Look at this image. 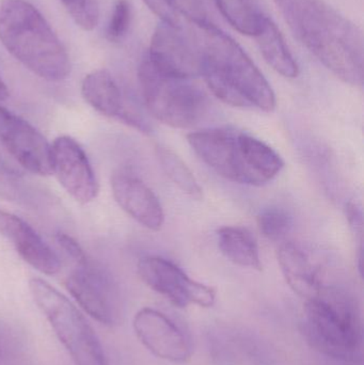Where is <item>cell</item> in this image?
Here are the masks:
<instances>
[{
  "label": "cell",
  "instance_id": "484cf974",
  "mask_svg": "<svg viewBox=\"0 0 364 365\" xmlns=\"http://www.w3.org/2000/svg\"><path fill=\"white\" fill-rule=\"evenodd\" d=\"M175 10L179 11L188 21L198 28L211 23L203 0H171Z\"/></svg>",
  "mask_w": 364,
  "mask_h": 365
},
{
  "label": "cell",
  "instance_id": "2e32d148",
  "mask_svg": "<svg viewBox=\"0 0 364 365\" xmlns=\"http://www.w3.org/2000/svg\"><path fill=\"white\" fill-rule=\"evenodd\" d=\"M0 234L13 245L19 257L34 269L48 276L60 272L61 263L55 251L29 223L16 215L0 210Z\"/></svg>",
  "mask_w": 364,
  "mask_h": 365
},
{
  "label": "cell",
  "instance_id": "83f0119b",
  "mask_svg": "<svg viewBox=\"0 0 364 365\" xmlns=\"http://www.w3.org/2000/svg\"><path fill=\"white\" fill-rule=\"evenodd\" d=\"M21 195V185L16 177L0 164V197L15 201Z\"/></svg>",
  "mask_w": 364,
  "mask_h": 365
},
{
  "label": "cell",
  "instance_id": "7402d4cb",
  "mask_svg": "<svg viewBox=\"0 0 364 365\" xmlns=\"http://www.w3.org/2000/svg\"><path fill=\"white\" fill-rule=\"evenodd\" d=\"M156 152L160 166L170 181L192 199L198 201L202 199V188L183 160L175 152L166 147H157Z\"/></svg>",
  "mask_w": 364,
  "mask_h": 365
},
{
  "label": "cell",
  "instance_id": "d4e9b609",
  "mask_svg": "<svg viewBox=\"0 0 364 365\" xmlns=\"http://www.w3.org/2000/svg\"><path fill=\"white\" fill-rule=\"evenodd\" d=\"M132 21V6L128 0H118L111 14L107 29V36L111 41H119L124 38L130 29Z\"/></svg>",
  "mask_w": 364,
  "mask_h": 365
},
{
  "label": "cell",
  "instance_id": "7c38bea8",
  "mask_svg": "<svg viewBox=\"0 0 364 365\" xmlns=\"http://www.w3.org/2000/svg\"><path fill=\"white\" fill-rule=\"evenodd\" d=\"M186 138L194 153L218 175L252 186L239 148V133L230 128H207L190 133Z\"/></svg>",
  "mask_w": 364,
  "mask_h": 365
},
{
  "label": "cell",
  "instance_id": "e0dca14e",
  "mask_svg": "<svg viewBox=\"0 0 364 365\" xmlns=\"http://www.w3.org/2000/svg\"><path fill=\"white\" fill-rule=\"evenodd\" d=\"M278 263L288 287L301 297H314L322 289L318 270L298 247L286 242L277 252Z\"/></svg>",
  "mask_w": 364,
  "mask_h": 365
},
{
  "label": "cell",
  "instance_id": "7a4b0ae2",
  "mask_svg": "<svg viewBox=\"0 0 364 365\" xmlns=\"http://www.w3.org/2000/svg\"><path fill=\"white\" fill-rule=\"evenodd\" d=\"M293 30L338 78L363 85V36L358 26L323 0H306Z\"/></svg>",
  "mask_w": 364,
  "mask_h": 365
},
{
  "label": "cell",
  "instance_id": "d6986e66",
  "mask_svg": "<svg viewBox=\"0 0 364 365\" xmlns=\"http://www.w3.org/2000/svg\"><path fill=\"white\" fill-rule=\"evenodd\" d=\"M254 38L265 61L278 74L286 78H296L299 66L286 45L281 31L269 17H265L264 23Z\"/></svg>",
  "mask_w": 364,
  "mask_h": 365
},
{
  "label": "cell",
  "instance_id": "30bf717a",
  "mask_svg": "<svg viewBox=\"0 0 364 365\" xmlns=\"http://www.w3.org/2000/svg\"><path fill=\"white\" fill-rule=\"evenodd\" d=\"M0 143L26 170L51 175V145L29 122L0 106Z\"/></svg>",
  "mask_w": 364,
  "mask_h": 365
},
{
  "label": "cell",
  "instance_id": "3957f363",
  "mask_svg": "<svg viewBox=\"0 0 364 365\" xmlns=\"http://www.w3.org/2000/svg\"><path fill=\"white\" fill-rule=\"evenodd\" d=\"M0 41L41 78L61 81L70 75L66 49L44 16L26 0H0Z\"/></svg>",
  "mask_w": 364,
  "mask_h": 365
},
{
  "label": "cell",
  "instance_id": "6da1fadb",
  "mask_svg": "<svg viewBox=\"0 0 364 365\" xmlns=\"http://www.w3.org/2000/svg\"><path fill=\"white\" fill-rule=\"evenodd\" d=\"M199 29L202 77L212 93L230 106L273 113L275 92L246 51L212 23Z\"/></svg>",
  "mask_w": 364,
  "mask_h": 365
},
{
  "label": "cell",
  "instance_id": "ffe728a7",
  "mask_svg": "<svg viewBox=\"0 0 364 365\" xmlns=\"http://www.w3.org/2000/svg\"><path fill=\"white\" fill-rule=\"evenodd\" d=\"M218 248L236 265L262 270L260 250L249 230L241 227H222L217 231Z\"/></svg>",
  "mask_w": 364,
  "mask_h": 365
},
{
  "label": "cell",
  "instance_id": "4316f807",
  "mask_svg": "<svg viewBox=\"0 0 364 365\" xmlns=\"http://www.w3.org/2000/svg\"><path fill=\"white\" fill-rule=\"evenodd\" d=\"M19 351V340L4 322H0V364H6Z\"/></svg>",
  "mask_w": 364,
  "mask_h": 365
},
{
  "label": "cell",
  "instance_id": "5b68a950",
  "mask_svg": "<svg viewBox=\"0 0 364 365\" xmlns=\"http://www.w3.org/2000/svg\"><path fill=\"white\" fill-rule=\"evenodd\" d=\"M138 78L147 111L165 125L192 128L207 113V96L192 79L165 74L147 57L139 66Z\"/></svg>",
  "mask_w": 364,
  "mask_h": 365
},
{
  "label": "cell",
  "instance_id": "f1b7e54d",
  "mask_svg": "<svg viewBox=\"0 0 364 365\" xmlns=\"http://www.w3.org/2000/svg\"><path fill=\"white\" fill-rule=\"evenodd\" d=\"M143 1L154 14L160 17V21L173 24V25H179L171 0H143Z\"/></svg>",
  "mask_w": 364,
  "mask_h": 365
},
{
  "label": "cell",
  "instance_id": "ba28073f",
  "mask_svg": "<svg viewBox=\"0 0 364 365\" xmlns=\"http://www.w3.org/2000/svg\"><path fill=\"white\" fill-rule=\"evenodd\" d=\"M66 287L77 304L103 325L115 326L122 317L121 300L110 277L89 261L77 264Z\"/></svg>",
  "mask_w": 364,
  "mask_h": 365
},
{
  "label": "cell",
  "instance_id": "603a6c76",
  "mask_svg": "<svg viewBox=\"0 0 364 365\" xmlns=\"http://www.w3.org/2000/svg\"><path fill=\"white\" fill-rule=\"evenodd\" d=\"M258 227L267 240L278 242L284 240L293 227L290 212L278 206L265 208L258 215Z\"/></svg>",
  "mask_w": 364,
  "mask_h": 365
},
{
  "label": "cell",
  "instance_id": "52a82bcc",
  "mask_svg": "<svg viewBox=\"0 0 364 365\" xmlns=\"http://www.w3.org/2000/svg\"><path fill=\"white\" fill-rule=\"evenodd\" d=\"M137 272L142 282L166 298L177 308L192 304L211 308L216 302V291L209 285L192 280L179 266L160 257H143Z\"/></svg>",
  "mask_w": 364,
  "mask_h": 365
},
{
  "label": "cell",
  "instance_id": "4fadbf2b",
  "mask_svg": "<svg viewBox=\"0 0 364 365\" xmlns=\"http://www.w3.org/2000/svg\"><path fill=\"white\" fill-rule=\"evenodd\" d=\"M135 334L141 344L155 357L173 364L192 359V345L181 327L160 311L143 308L132 321Z\"/></svg>",
  "mask_w": 364,
  "mask_h": 365
},
{
  "label": "cell",
  "instance_id": "5bb4252c",
  "mask_svg": "<svg viewBox=\"0 0 364 365\" xmlns=\"http://www.w3.org/2000/svg\"><path fill=\"white\" fill-rule=\"evenodd\" d=\"M111 190L118 205L150 231L158 232L165 212L157 195L142 180L130 171H118L111 178Z\"/></svg>",
  "mask_w": 364,
  "mask_h": 365
},
{
  "label": "cell",
  "instance_id": "44dd1931",
  "mask_svg": "<svg viewBox=\"0 0 364 365\" xmlns=\"http://www.w3.org/2000/svg\"><path fill=\"white\" fill-rule=\"evenodd\" d=\"M215 4L224 19L244 36H256L266 17L254 0H215Z\"/></svg>",
  "mask_w": 364,
  "mask_h": 365
},
{
  "label": "cell",
  "instance_id": "f546056e",
  "mask_svg": "<svg viewBox=\"0 0 364 365\" xmlns=\"http://www.w3.org/2000/svg\"><path fill=\"white\" fill-rule=\"evenodd\" d=\"M57 242L59 246L63 249L64 252L74 259L77 264L83 263L87 261L88 257L85 250L81 248L80 245L72 237V236L66 235L64 233L57 234Z\"/></svg>",
  "mask_w": 364,
  "mask_h": 365
},
{
  "label": "cell",
  "instance_id": "1f68e13d",
  "mask_svg": "<svg viewBox=\"0 0 364 365\" xmlns=\"http://www.w3.org/2000/svg\"><path fill=\"white\" fill-rule=\"evenodd\" d=\"M274 1L276 2L284 16L286 17V21L290 24L291 28L294 29L297 15L306 0H274Z\"/></svg>",
  "mask_w": 364,
  "mask_h": 365
},
{
  "label": "cell",
  "instance_id": "8fae6325",
  "mask_svg": "<svg viewBox=\"0 0 364 365\" xmlns=\"http://www.w3.org/2000/svg\"><path fill=\"white\" fill-rule=\"evenodd\" d=\"M51 175L64 190L81 204L98 197V182L85 150L75 139L60 136L51 145Z\"/></svg>",
  "mask_w": 364,
  "mask_h": 365
},
{
  "label": "cell",
  "instance_id": "277c9868",
  "mask_svg": "<svg viewBox=\"0 0 364 365\" xmlns=\"http://www.w3.org/2000/svg\"><path fill=\"white\" fill-rule=\"evenodd\" d=\"M303 334L312 347L344 362L363 359V328L354 298L337 289H324L306 302Z\"/></svg>",
  "mask_w": 364,
  "mask_h": 365
},
{
  "label": "cell",
  "instance_id": "9c48e42d",
  "mask_svg": "<svg viewBox=\"0 0 364 365\" xmlns=\"http://www.w3.org/2000/svg\"><path fill=\"white\" fill-rule=\"evenodd\" d=\"M165 74L180 78L202 76V55L198 42H192L179 25L160 21L145 56Z\"/></svg>",
  "mask_w": 364,
  "mask_h": 365
},
{
  "label": "cell",
  "instance_id": "9a60e30c",
  "mask_svg": "<svg viewBox=\"0 0 364 365\" xmlns=\"http://www.w3.org/2000/svg\"><path fill=\"white\" fill-rule=\"evenodd\" d=\"M81 94L92 108L105 117L119 119L141 133H151L147 120L128 106L119 86L107 71H93L88 74L81 83Z\"/></svg>",
  "mask_w": 364,
  "mask_h": 365
},
{
  "label": "cell",
  "instance_id": "4dcf8cb0",
  "mask_svg": "<svg viewBox=\"0 0 364 365\" xmlns=\"http://www.w3.org/2000/svg\"><path fill=\"white\" fill-rule=\"evenodd\" d=\"M345 216L353 233L363 237V215L360 206L355 202H348L345 205Z\"/></svg>",
  "mask_w": 364,
  "mask_h": 365
},
{
  "label": "cell",
  "instance_id": "ac0fdd59",
  "mask_svg": "<svg viewBox=\"0 0 364 365\" xmlns=\"http://www.w3.org/2000/svg\"><path fill=\"white\" fill-rule=\"evenodd\" d=\"M244 164L251 178L252 186H262L277 177L284 167L279 154L251 135L239 133Z\"/></svg>",
  "mask_w": 364,
  "mask_h": 365
},
{
  "label": "cell",
  "instance_id": "cb8c5ba5",
  "mask_svg": "<svg viewBox=\"0 0 364 365\" xmlns=\"http://www.w3.org/2000/svg\"><path fill=\"white\" fill-rule=\"evenodd\" d=\"M73 21L81 29H94L100 19V1L98 0H61Z\"/></svg>",
  "mask_w": 364,
  "mask_h": 365
},
{
  "label": "cell",
  "instance_id": "d6a6232c",
  "mask_svg": "<svg viewBox=\"0 0 364 365\" xmlns=\"http://www.w3.org/2000/svg\"><path fill=\"white\" fill-rule=\"evenodd\" d=\"M9 98V90L6 87V83H4L1 78H0V102L6 101Z\"/></svg>",
  "mask_w": 364,
  "mask_h": 365
},
{
  "label": "cell",
  "instance_id": "8992f818",
  "mask_svg": "<svg viewBox=\"0 0 364 365\" xmlns=\"http://www.w3.org/2000/svg\"><path fill=\"white\" fill-rule=\"evenodd\" d=\"M30 294L76 365H109L93 328L57 289L40 278L29 281Z\"/></svg>",
  "mask_w": 364,
  "mask_h": 365
}]
</instances>
